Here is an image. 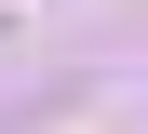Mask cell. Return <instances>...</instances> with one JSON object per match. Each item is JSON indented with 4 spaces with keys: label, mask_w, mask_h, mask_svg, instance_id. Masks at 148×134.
<instances>
[{
    "label": "cell",
    "mask_w": 148,
    "mask_h": 134,
    "mask_svg": "<svg viewBox=\"0 0 148 134\" xmlns=\"http://www.w3.org/2000/svg\"><path fill=\"white\" fill-rule=\"evenodd\" d=\"M0 40H14V14H0Z\"/></svg>",
    "instance_id": "cell-1"
}]
</instances>
